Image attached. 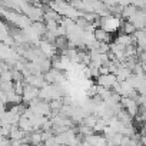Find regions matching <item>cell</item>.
<instances>
[{"instance_id":"6","label":"cell","mask_w":146,"mask_h":146,"mask_svg":"<svg viewBox=\"0 0 146 146\" xmlns=\"http://www.w3.org/2000/svg\"><path fill=\"white\" fill-rule=\"evenodd\" d=\"M140 143H142L143 146H146V135H143V136H140Z\"/></svg>"},{"instance_id":"4","label":"cell","mask_w":146,"mask_h":146,"mask_svg":"<svg viewBox=\"0 0 146 146\" xmlns=\"http://www.w3.org/2000/svg\"><path fill=\"white\" fill-rule=\"evenodd\" d=\"M98 120H99V117H98L96 115H93V116H92V115H88V116L83 119V123H85L86 126H89V127H92V129H93V127H95V125L98 123Z\"/></svg>"},{"instance_id":"7","label":"cell","mask_w":146,"mask_h":146,"mask_svg":"<svg viewBox=\"0 0 146 146\" xmlns=\"http://www.w3.org/2000/svg\"><path fill=\"white\" fill-rule=\"evenodd\" d=\"M80 146H92V145H90L89 142H86V140H83V142L80 143Z\"/></svg>"},{"instance_id":"5","label":"cell","mask_w":146,"mask_h":146,"mask_svg":"<svg viewBox=\"0 0 146 146\" xmlns=\"http://www.w3.org/2000/svg\"><path fill=\"white\" fill-rule=\"evenodd\" d=\"M43 143H44V146H62V145L57 142L56 136H52V137H49V139H47V140H44Z\"/></svg>"},{"instance_id":"2","label":"cell","mask_w":146,"mask_h":146,"mask_svg":"<svg viewBox=\"0 0 146 146\" xmlns=\"http://www.w3.org/2000/svg\"><path fill=\"white\" fill-rule=\"evenodd\" d=\"M119 27V19L116 17H108L105 22H103V30H106L108 33H113L115 30H117Z\"/></svg>"},{"instance_id":"1","label":"cell","mask_w":146,"mask_h":146,"mask_svg":"<svg viewBox=\"0 0 146 146\" xmlns=\"http://www.w3.org/2000/svg\"><path fill=\"white\" fill-rule=\"evenodd\" d=\"M117 76L115 75V73H109V75H100L99 76V85L100 86H105L106 89H112L116 86L117 83Z\"/></svg>"},{"instance_id":"3","label":"cell","mask_w":146,"mask_h":146,"mask_svg":"<svg viewBox=\"0 0 146 146\" xmlns=\"http://www.w3.org/2000/svg\"><path fill=\"white\" fill-rule=\"evenodd\" d=\"M30 143H32L33 146H37V145L43 143L42 132H33V133H30Z\"/></svg>"}]
</instances>
